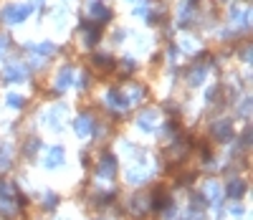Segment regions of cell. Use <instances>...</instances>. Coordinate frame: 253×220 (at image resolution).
Wrapping results in <instances>:
<instances>
[{
	"label": "cell",
	"mask_w": 253,
	"mask_h": 220,
	"mask_svg": "<svg viewBox=\"0 0 253 220\" xmlns=\"http://www.w3.org/2000/svg\"><path fill=\"white\" fill-rule=\"evenodd\" d=\"M31 10L26 8V5H10V8H5V20H8V23H20V20H23L26 15H28Z\"/></svg>",
	"instance_id": "obj_1"
}]
</instances>
